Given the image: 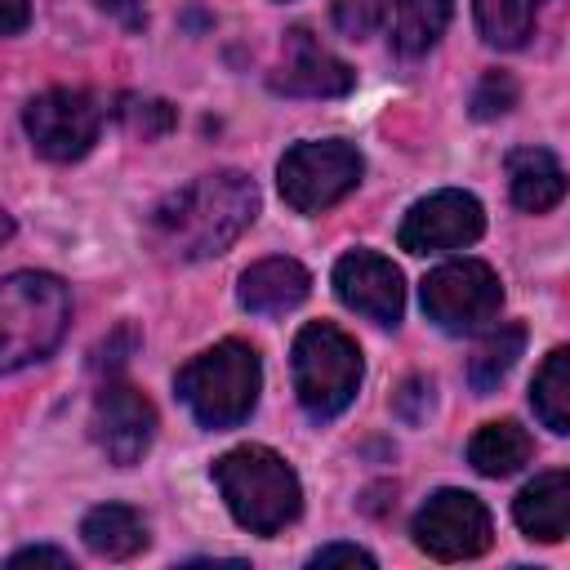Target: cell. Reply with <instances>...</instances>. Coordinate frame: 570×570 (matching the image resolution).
Wrapping results in <instances>:
<instances>
[{"label": "cell", "mask_w": 570, "mask_h": 570, "mask_svg": "<svg viewBox=\"0 0 570 570\" xmlns=\"http://www.w3.org/2000/svg\"><path fill=\"white\" fill-rule=\"evenodd\" d=\"M258 214V187L240 169H214L169 191L147 223V236L169 258H214L240 240Z\"/></svg>", "instance_id": "obj_1"}, {"label": "cell", "mask_w": 570, "mask_h": 570, "mask_svg": "<svg viewBox=\"0 0 570 570\" xmlns=\"http://www.w3.org/2000/svg\"><path fill=\"white\" fill-rule=\"evenodd\" d=\"M214 485L236 525H245L249 534H276L303 508V485L294 468L267 445H236L214 459Z\"/></svg>", "instance_id": "obj_2"}, {"label": "cell", "mask_w": 570, "mask_h": 570, "mask_svg": "<svg viewBox=\"0 0 570 570\" xmlns=\"http://www.w3.org/2000/svg\"><path fill=\"white\" fill-rule=\"evenodd\" d=\"M71 321V294L53 272H9L0 281V374L45 361Z\"/></svg>", "instance_id": "obj_3"}, {"label": "cell", "mask_w": 570, "mask_h": 570, "mask_svg": "<svg viewBox=\"0 0 570 570\" xmlns=\"http://www.w3.org/2000/svg\"><path fill=\"white\" fill-rule=\"evenodd\" d=\"M258 387H263L258 352L240 338H223L218 347L191 356L178 370V396L187 401L196 423H205L214 432L245 423L249 410L258 405Z\"/></svg>", "instance_id": "obj_4"}, {"label": "cell", "mask_w": 570, "mask_h": 570, "mask_svg": "<svg viewBox=\"0 0 570 570\" xmlns=\"http://www.w3.org/2000/svg\"><path fill=\"white\" fill-rule=\"evenodd\" d=\"M361 347L330 321H312L298 330L294 338V392L298 405L325 423L334 414H343L361 387Z\"/></svg>", "instance_id": "obj_5"}, {"label": "cell", "mask_w": 570, "mask_h": 570, "mask_svg": "<svg viewBox=\"0 0 570 570\" xmlns=\"http://www.w3.org/2000/svg\"><path fill=\"white\" fill-rule=\"evenodd\" d=\"M365 174V160L352 142L343 138H321V142H294L281 165H276V183L289 209L298 214H321L330 205H338Z\"/></svg>", "instance_id": "obj_6"}, {"label": "cell", "mask_w": 570, "mask_h": 570, "mask_svg": "<svg viewBox=\"0 0 570 570\" xmlns=\"http://www.w3.org/2000/svg\"><path fill=\"white\" fill-rule=\"evenodd\" d=\"M503 307V285L490 263L454 258L423 276V312L445 334H472L490 325Z\"/></svg>", "instance_id": "obj_7"}, {"label": "cell", "mask_w": 570, "mask_h": 570, "mask_svg": "<svg viewBox=\"0 0 570 570\" xmlns=\"http://www.w3.org/2000/svg\"><path fill=\"white\" fill-rule=\"evenodd\" d=\"M22 129L31 138V147L45 156V160H80L94 142H98V129H102V107L94 94L85 89H45L27 102L22 111Z\"/></svg>", "instance_id": "obj_8"}, {"label": "cell", "mask_w": 570, "mask_h": 570, "mask_svg": "<svg viewBox=\"0 0 570 570\" xmlns=\"http://www.w3.org/2000/svg\"><path fill=\"white\" fill-rule=\"evenodd\" d=\"M410 534L436 561H468V557H481L490 548L494 521H490V508L476 494H468V490H436L414 512Z\"/></svg>", "instance_id": "obj_9"}, {"label": "cell", "mask_w": 570, "mask_h": 570, "mask_svg": "<svg viewBox=\"0 0 570 570\" xmlns=\"http://www.w3.org/2000/svg\"><path fill=\"white\" fill-rule=\"evenodd\" d=\"M485 232V209L472 191L445 187L432 191L423 200L410 205V214L401 218V249L410 254H445V249H463Z\"/></svg>", "instance_id": "obj_10"}, {"label": "cell", "mask_w": 570, "mask_h": 570, "mask_svg": "<svg viewBox=\"0 0 570 570\" xmlns=\"http://www.w3.org/2000/svg\"><path fill=\"white\" fill-rule=\"evenodd\" d=\"M89 432H94L98 450H102L116 468H129V463H138V459L151 450L156 410H151V401H147L134 383L111 379V383H102V392L94 396Z\"/></svg>", "instance_id": "obj_11"}, {"label": "cell", "mask_w": 570, "mask_h": 570, "mask_svg": "<svg viewBox=\"0 0 570 570\" xmlns=\"http://www.w3.org/2000/svg\"><path fill=\"white\" fill-rule=\"evenodd\" d=\"M334 294L343 307L361 312L374 325H396L405 312L401 272L392 267V258H383L374 249H347L334 263Z\"/></svg>", "instance_id": "obj_12"}, {"label": "cell", "mask_w": 570, "mask_h": 570, "mask_svg": "<svg viewBox=\"0 0 570 570\" xmlns=\"http://www.w3.org/2000/svg\"><path fill=\"white\" fill-rule=\"evenodd\" d=\"M352 85H356V71L343 58H334L307 27H294L285 36V62L272 76V89L294 98H343L352 94Z\"/></svg>", "instance_id": "obj_13"}, {"label": "cell", "mask_w": 570, "mask_h": 570, "mask_svg": "<svg viewBox=\"0 0 570 570\" xmlns=\"http://www.w3.org/2000/svg\"><path fill=\"white\" fill-rule=\"evenodd\" d=\"M307 289H312V276L298 258H258L254 267L240 272L236 298L254 316H281V312H294L307 298Z\"/></svg>", "instance_id": "obj_14"}, {"label": "cell", "mask_w": 570, "mask_h": 570, "mask_svg": "<svg viewBox=\"0 0 570 570\" xmlns=\"http://www.w3.org/2000/svg\"><path fill=\"white\" fill-rule=\"evenodd\" d=\"M517 525L539 543H561L570 530V476L561 468L539 472L517 499H512Z\"/></svg>", "instance_id": "obj_15"}, {"label": "cell", "mask_w": 570, "mask_h": 570, "mask_svg": "<svg viewBox=\"0 0 570 570\" xmlns=\"http://www.w3.org/2000/svg\"><path fill=\"white\" fill-rule=\"evenodd\" d=\"M508 191L525 214H548L566 196V174L548 147H512L508 151Z\"/></svg>", "instance_id": "obj_16"}, {"label": "cell", "mask_w": 570, "mask_h": 570, "mask_svg": "<svg viewBox=\"0 0 570 570\" xmlns=\"http://www.w3.org/2000/svg\"><path fill=\"white\" fill-rule=\"evenodd\" d=\"M80 539L94 557H107V561H129L134 552L147 548V521L138 508L129 503H98L85 512L80 521Z\"/></svg>", "instance_id": "obj_17"}, {"label": "cell", "mask_w": 570, "mask_h": 570, "mask_svg": "<svg viewBox=\"0 0 570 570\" xmlns=\"http://www.w3.org/2000/svg\"><path fill=\"white\" fill-rule=\"evenodd\" d=\"M534 454V441L521 423L499 419V423H481L476 436L468 441V463L481 476H512L517 468H525Z\"/></svg>", "instance_id": "obj_18"}, {"label": "cell", "mask_w": 570, "mask_h": 570, "mask_svg": "<svg viewBox=\"0 0 570 570\" xmlns=\"http://www.w3.org/2000/svg\"><path fill=\"white\" fill-rule=\"evenodd\" d=\"M454 0H392V49L405 58L428 53L450 27Z\"/></svg>", "instance_id": "obj_19"}, {"label": "cell", "mask_w": 570, "mask_h": 570, "mask_svg": "<svg viewBox=\"0 0 570 570\" xmlns=\"http://www.w3.org/2000/svg\"><path fill=\"white\" fill-rule=\"evenodd\" d=\"M521 347H525V325L508 321V325L490 330V334L476 343V352L468 356V383H472V392H476V396H490V392L508 379V370L517 365Z\"/></svg>", "instance_id": "obj_20"}, {"label": "cell", "mask_w": 570, "mask_h": 570, "mask_svg": "<svg viewBox=\"0 0 570 570\" xmlns=\"http://www.w3.org/2000/svg\"><path fill=\"white\" fill-rule=\"evenodd\" d=\"M530 405L548 432H557V436L570 432V352L566 347H552L548 361L539 365L534 387H530Z\"/></svg>", "instance_id": "obj_21"}, {"label": "cell", "mask_w": 570, "mask_h": 570, "mask_svg": "<svg viewBox=\"0 0 570 570\" xmlns=\"http://www.w3.org/2000/svg\"><path fill=\"white\" fill-rule=\"evenodd\" d=\"M472 9H476V27L490 45L521 49L525 36L534 31V18H539L543 0H472Z\"/></svg>", "instance_id": "obj_22"}, {"label": "cell", "mask_w": 570, "mask_h": 570, "mask_svg": "<svg viewBox=\"0 0 570 570\" xmlns=\"http://www.w3.org/2000/svg\"><path fill=\"white\" fill-rule=\"evenodd\" d=\"M116 120L129 138H142V142H156L165 138L174 125H178V111L165 102V98H142V94H120L116 102Z\"/></svg>", "instance_id": "obj_23"}, {"label": "cell", "mask_w": 570, "mask_h": 570, "mask_svg": "<svg viewBox=\"0 0 570 570\" xmlns=\"http://www.w3.org/2000/svg\"><path fill=\"white\" fill-rule=\"evenodd\" d=\"M512 107H517V80L508 71H485L476 80V89H472V116L476 120H494V116H503Z\"/></svg>", "instance_id": "obj_24"}, {"label": "cell", "mask_w": 570, "mask_h": 570, "mask_svg": "<svg viewBox=\"0 0 570 570\" xmlns=\"http://www.w3.org/2000/svg\"><path fill=\"white\" fill-rule=\"evenodd\" d=\"M387 0H334V27L352 40H365L370 31L383 27Z\"/></svg>", "instance_id": "obj_25"}, {"label": "cell", "mask_w": 570, "mask_h": 570, "mask_svg": "<svg viewBox=\"0 0 570 570\" xmlns=\"http://www.w3.org/2000/svg\"><path fill=\"white\" fill-rule=\"evenodd\" d=\"M428 405H432V383L419 379V374H410V379L392 392V410H396L405 423H419V419L428 414Z\"/></svg>", "instance_id": "obj_26"}, {"label": "cell", "mask_w": 570, "mask_h": 570, "mask_svg": "<svg viewBox=\"0 0 570 570\" xmlns=\"http://www.w3.org/2000/svg\"><path fill=\"white\" fill-rule=\"evenodd\" d=\"M307 566H316V570H325V566H365V570H374V557L356 543H325L307 557Z\"/></svg>", "instance_id": "obj_27"}, {"label": "cell", "mask_w": 570, "mask_h": 570, "mask_svg": "<svg viewBox=\"0 0 570 570\" xmlns=\"http://www.w3.org/2000/svg\"><path fill=\"white\" fill-rule=\"evenodd\" d=\"M107 18H116L125 31H138L147 22V0H94Z\"/></svg>", "instance_id": "obj_28"}, {"label": "cell", "mask_w": 570, "mask_h": 570, "mask_svg": "<svg viewBox=\"0 0 570 570\" xmlns=\"http://www.w3.org/2000/svg\"><path fill=\"white\" fill-rule=\"evenodd\" d=\"M71 566V557L62 552V548H49V543H36V548H22V552H13L9 557V566Z\"/></svg>", "instance_id": "obj_29"}, {"label": "cell", "mask_w": 570, "mask_h": 570, "mask_svg": "<svg viewBox=\"0 0 570 570\" xmlns=\"http://www.w3.org/2000/svg\"><path fill=\"white\" fill-rule=\"evenodd\" d=\"M31 18V0H0V36L22 31Z\"/></svg>", "instance_id": "obj_30"}, {"label": "cell", "mask_w": 570, "mask_h": 570, "mask_svg": "<svg viewBox=\"0 0 570 570\" xmlns=\"http://www.w3.org/2000/svg\"><path fill=\"white\" fill-rule=\"evenodd\" d=\"M9 236H13V218H9V214H4V209H0V245H4V240H9Z\"/></svg>", "instance_id": "obj_31"}]
</instances>
